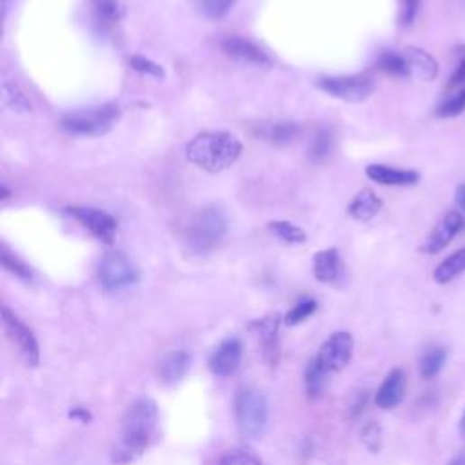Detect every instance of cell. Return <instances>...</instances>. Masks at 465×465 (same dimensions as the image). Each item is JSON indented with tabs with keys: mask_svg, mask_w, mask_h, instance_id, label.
<instances>
[{
	"mask_svg": "<svg viewBox=\"0 0 465 465\" xmlns=\"http://www.w3.org/2000/svg\"><path fill=\"white\" fill-rule=\"evenodd\" d=\"M313 273L318 282H324V284L338 282L344 274L340 253L336 249L318 251L313 258Z\"/></svg>",
	"mask_w": 465,
	"mask_h": 465,
	"instance_id": "cell-18",
	"label": "cell"
},
{
	"mask_svg": "<svg viewBox=\"0 0 465 465\" xmlns=\"http://www.w3.org/2000/svg\"><path fill=\"white\" fill-rule=\"evenodd\" d=\"M460 433H461V436L465 438V411H463V415H461V420H460Z\"/></svg>",
	"mask_w": 465,
	"mask_h": 465,
	"instance_id": "cell-41",
	"label": "cell"
},
{
	"mask_svg": "<svg viewBox=\"0 0 465 465\" xmlns=\"http://www.w3.org/2000/svg\"><path fill=\"white\" fill-rule=\"evenodd\" d=\"M449 465H465V456H460V458H454Z\"/></svg>",
	"mask_w": 465,
	"mask_h": 465,
	"instance_id": "cell-42",
	"label": "cell"
},
{
	"mask_svg": "<svg viewBox=\"0 0 465 465\" xmlns=\"http://www.w3.org/2000/svg\"><path fill=\"white\" fill-rule=\"evenodd\" d=\"M400 53H402V57L406 60L407 76L418 78L422 82H433L438 76V62L425 49L409 46V48H406Z\"/></svg>",
	"mask_w": 465,
	"mask_h": 465,
	"instance_id": "cell-15",
	"label": "cell"
},
{
	"mask_svg": "<svg viewBox=\"0 0 465 465\" xmlns=\"http://www.w3.org/2000/svg\"><path fill=\"white\" fill-rule=\"evenodd\" d=\"M304 382H306V391L309 398H320L322 393L326 391L327 386V373L318 367L315 358L309 362L306 373H304Z\"/></svg>",
	"mask_w": 465,
	"mask_h": 465,
	"instance_id": "cell-25",
	"label": "cell"
},
{
	"mask_svg": "<svg viewBox=\"0 0 465 465\" xmlns=\"http://www.w3.org/2000/svg\"><path fill=\"white\" fill-rule=\"evenodd\" d=\"M380 210H382V201L377 197V193L373 190H363L353 199L347 211L354 220L369 222L371 219H375L380 213Z\"/></svg>",
	"mask_w": 465,
	"mask_h": 465,
	"instance_id": "cell-20",
	"label": "cell"
},
{
	"mask_svg": "<svg viewBox=\"0 0 465 465\" xmlns=\"http://www.w3.org/2000/svg\"><path fill=\"white\" fill-rule=\"evenodd\" d=\"M365 174L380 185H400V188H406V185H415L420 182L418 171L397 169V167L384 165V164L367 165Z\"/></svg>",
	"mask_w": 465,
	"mask_h": 465,
	"instance_id": "cell-17",
	"label": "cell"
},
{
	"mask_svg": "<svg viewBox=\"0 0 465 465\" xmlns=\"http://www.w3.org/2000/svg\"><path fill=\"white\" fill-rule=\"evenodd\" d=\"M463 228V217L458 211H449L445 217H442L438 220V224L434 226V229L429 233V237L425 238L422 251L427 255H436L440 251H443L452 238L460 233V229Z\"/></svg>",
	"mask_w": 465,
	"mask_h": 465,
	"instance_id": "cell-13",
	"label": "cell"
},
{
	"mask_svg": "<svg viewBox=\"0 0 465 465\" xmlns=\"http://www.w3.org/2000/svg\"><path fill=\"white\" fill-rule=\"evenodd\" d=\"M456 55H458V64H456V69L451 76L449 89H458L465 82V46H460L456 49Z\"/></svg>",
	"mask_w": 465,
	"mask_h": 465,
	"instance_id": "cell-37",
	"label": "cell"
},
{
	"mask_svg": "<svg viewBox=\"0 0 465 465\" xmlns=\"http://www.w3.org/2000/svg\"><path fill=\"white\" fill-rule=\"evenodd\" d=\"M228 233V219L217 206L201 210L185 231V244L195 255H208L220 246Z\"/></svg>",
	"mask_w": 465,
	"mask_h": 465,
	"instance_id": "cell-3",
	"label": "cell"
},
{
	"mask_svg": "<svg viewBox=\"0 0 465 465\" xmlns=\"http://www.w3.org/2000/svg\"><path fill=\"white\" fill-rule=\"evenodd\" d=\"M249 329H253L262 344L265 362L274 367L281 362V340H278V329H281V317L267 315L260 320H255Z\"/></svg>",
	"mask_w": 465,
	"mask_h": 465,
	"instance_id": "cell-12",
	"label": "cell"
},
{
	"mask_svg": "<svg viewBox=\"0 0 465 465\" xmlns=\"http://www.w3.org/2000/svg\"><path fill=\"white\" fill-rule=\"evenodd\" d=\"M121 112L113 104H104L99 108H87L67 113L60 126L69 135L78 137H101L113 130L115 122L119 121Z\"/></svg>",
	"mask_w": 465,
	"mask_h": 465,
	"instance_id": "cell-4",
	"label": "cell"
},
{
	"mask_svg": "<svg viewBox=\"0 0 465 465\" xmlns=\"http://www.w3.org/2000/svg\"><path fill=\"white\" fill-rule=\"evenodd\" d=\"M160 413L151 398H139L133 402L119 427V436L112 447V461L115 465H130L140 460L158 436Z\"/></svg>",
	"mask_w": 465,
	"mask_h": 465,
	"instance_id": "cell-1",
	"label": "cell"
},
{
	"mask_svg": "<svg viewBox=\"0 0 465 465\" xmlns=\"http://www.w3.org/2000/svg\"><path fill=\"white\" fill-rule=\"evenodd\" d=\"M317 85L327 95L344 103H363L375 91V80L369 75H345V76H324Z\"/></svg>",
	"mask_w": 465,
	"mask_h": 465,
	"instance_id": "cell-7",
	"label": "cell"
},
{
	"mask_svg": "<svg viewBox=\"0 0 465 465\" xmlns=\"http://www.w3.org/2000/svg\"><path fill=\"white\" fill-rule=\"evenodd\" d=\"M454 201H456V206L465 213V183L458 185L456 188V193H454Z\"/></svg>",
	"mask_w": 465,
	"mask_h": 465,
	"instance_id": "cell-40",
	"label": "cell"
},
{
	"mask_svg": "<svg viewBox=\"0 0 465 465\" xmlns=\"http://www.w3.org/2000/svg\"><path fill=\"white\" fill-rule=\"evenodd\" d=\"M465 110V89H451V93L443 97V101L436 108V117L440 119H452L461 115Z\"/></svg>",
	"mask_w": 465,
	"mask_h": 465,
	"instance_id": "cell-24",
	"label": "cell"
},
{
	"mask_svg": "<svg viewBox=\"0 0 465 465\" xmlns=\"http://www.w3.org/2000/svg\"><path fill=\"white\" fill-rule=\"evenodd\" d=\"M445 358H447V353H445L443 347H440V345L429 347L424 353V356L420 358V375H422V379H425V380L434 379L442 371V367L445 363Z\"/></svg>",
	"mask_w": 465,
	"mask_h": 465,
	"instance_id": "cell-23",
	"label": "cell"
},
{
	"mask_svg": "<svg viewBox=\"0 0 465 465\" xmlns=\"http://www.w3.org/2000/svg\"><path fill=\"white\" fill-rule=\"evenodd\" d=\"M93 3H95V8L104 21L117 22L122 17V6L119 0H93Z\"/></svg>",
	"mask_w": 465,
	"mask_h": 465,
	"instance_id": "cell-34",
	"label": "cell"
},
{
	"mask_svg": "<svg viewBox=\"0 0 465 465\" xmlns=\"http://www.w3.org/2000/svg\"><path fill=\"white\" fill-rule=\"evenodd\" d=\"M235 416L244 436L258 438L269 422L267 398L253 388H240L235 397Z\"/></svg>",
	"mask_w": 465,
	"mask_h": 465,
	"instance_id": "cell-5",
	"label": "cell"
},
{
	"mask_svg": "<svg viewBox=\"0 0 465 465\" xmlns=\"http://www.w3.org/2000/svg\"><path fill=\"white\" fill-rule=\"evenodd\" d=\"M0 260H3V265L6 271H10L12 274H15L21 281H31L33 278V271L28 264H24L17 255L10 253L6 247H3V253H0Z\"/></svg>",
	"mask_w": 465,
	"mask_h": 465,
	"instance_id": "cell-29",
	"label": "cell"
},
{
	"mask_svg": "<svg viewBox=\"0 0 465 465\" xmlns=\"http://www.w3.org/2000/svg\"><path fill=\"white\" fill-rule=\"evenodd\" d=\"M354 340L349 333L338 331L333 333L318 349V354L315 356V362L326 373H338V371L345 369L353 358Z\"/></svg>",
	"mask_w": 465,
	"mask_h": 465,
	"instance_id": "cell-9",
	"label": "cell"
},
{
	"mask_svg": "<svg viewBox=\"0 0 465 465\" xmlns=\"http://www.w3.org/2000/svg\"><path fill=\"white\" fill-rule=\"evenodd\" d=\"M197 4L204 17L217 21L229 13V10L235 4V0H197Z\"/></svg>",
	"mask_w": 465,
	"mask_h": 465,
	"instance_id": "cell-31",
	"label": "cell"
},
{
	"mask_svg": "<svg viewBox=\"0 0 465 465\" xmlns=\"http://www.w3.org/2000/svg\"><path fill=\"white\" fill-rule=\"evenodd\" d=\"M331 146H333L331 133L327 130H320L317 133V137L313 139V144H311V149H309V158L313 162H322L329 155Z\"/></svg>",
	"mask_w": 465,
	"mask_h": 465,
	"instance_id": "cell-33",
	"label": "cell"
},
{
	"mask_svg": "<svg viewBox=\"0 0 465 465\" xmlns=\"http://www.w3.org/2000/svg\"><path fill=\"white\" fill-rule=\"evenodd\" d=\"M192 367V354L188 351H173L165 354L156 367V377L165 386H174L183 380Z\"/></svg>",
	"mask_w": 465,
	"mask_h": 465,
	"instance_id": "cell-14",
	"label": "cell"
},
{
	"mask_svg": "<svg viewBox=\"0 0 465 465\" xmlns=\"http://www.w3.org/2000/svg\"><path fill=\"white\" fill-rule=\"evenodd\" d=\"M242 363V342L228 338L220 342L210 356V371L219 379L233 377Z\"/></svg>",
	"mask_w": 465,
	"mask_h": 465,
	"instance_id": "cell-11",
	"label": "cell"
},
{
	"mask_svg": "<svg viewBox=\"0 0 465 465\" xmlns=\"http://www.w3.org/2000/svg\"><path fill=\"white\" fill-rule=\"evenodd\" d=\"M406 388H407V379L404 369H393L388 373V377L384 379L382 386L377 391L375 397V404L380 409H395L406 397Z\"/></svg>",
	"mask_w": 465,
	"mask_h": 465,
	"instance_id": "cell-16",
	"label": "cell"
},
{
	"mask_svg": "<svg viewBox=\"0 0 465 465\" xmlns=\"http://www.w3.org/2000/svg\"><path fill=\"white\" fill-rule=\"evenodd\" d=\"M461 273H465V247L454 251L443 262H440L433 273V278L436 284L443 286V284L452 282L454 278L460 276Z\"/></svg>",
	"mask_w": 465,
	"mask_h": 465,
	"instance_id": "cell-22",
	"label": "cell"
},
{
	"mask_svg": "<svg viewBox=\"0 0 465 465\" xmlns=\"http://www.w3.org/2000/svg\"><path fill=\"white\" fill-rule=\"evenodd\" d=\"M317 308H318V304H317V300H313V299H306V300L299 302V304L286 315V324H288V326H299V324L306 322L309 317L315 315Z\"/></svg>",
	"mask_w": 465,
	"mask_h": 465,
	"instance_id": "cell-32",
	"label": "cell"
},
{
	"mask_svg": "<svg viewBox=\"0 0 465 465\" xmlns=\"http://www.w3.org/2000/svg\"><path fill=\"white\" fill-rule=\"evenodd\" d=\"M3 326H4L6 336L19 349V354L22 356L24 363L28 367H39L40 345H39V340H37L33 329L6 306L3 308Z\"/></svg>",
	"mask_w": 465,
	"mask_h": 465,
	"instance_id": "cell-8",
	"label": "cell"
},
{
	"mask_svg": "<svg viewBox=\"0 0 465 465\" xmlns=\"http://www.w3.org/2000/svg\"><path fill=\"white\" fill-rule=\"evenodd\" d=\"M420 8V0H400V21L409 26L415 22Z\"/></svg>",
	"mask_w": 465,
	"mask_h": 465,
	"instance_id": "cell-38",
	"label": "cell"
},
{
	"mask_svg": "<svg viewBox=\"0 0 465 465\" xmlns=\"http://www.w3.org/2000/svg\"><path fill=\"white\" fill-rule=\"evenodd\" d=\"M215 465H264V461L247 449H229L219 456Z\"/></svg>",
	"mask_w": 465,
	"mask_h": 465,
	"instance_id": "cell-28",
	"label": "cell"
},
{
	"mask_svg": "<svg viewBox=\"0 0 465 465\" xmlns=\"http://www.w3.org/2000/svg\"><path fill=\"white\" fill-rule=\"evenodd\" d=\"M379 69H382L388 75L393 76H407V69H406V60L402 57V53H395V51H384L380 53L379 60H377Z\"/></svg>",
	"mask_w": 465,
	"mask_h": 465,
	"instance_id": "cell-30",
	"label": "cell"
},
{
	"mask_svg": "<svg viewBox=\"0 0 465 465\" xmlns=\"http://www.w3.org/2000/svg\"><path fill=\"white\" fill-rule=\"evenodd\" d=\"M222 51L244 64H253V66H267L269 58L265 57V53L256 48L253 42L242 39V37H229L222 42Z\"/></svg>",
	"mask_w": 465,
	"mask_h": 465,
	"instance_id": "cell-19",
	"label": "cell"
},
{
	"mask_svg": "<svg viewBox=\"0 0 465 465\" xmlns=\"http://www.w3.org/2000/svg\"><path fill=\"white\" fill-rule=\"evenodd\" d=\"M67 416H69L71 420L82 422V424H89V422L93 420V415H91L85 407H73V409H69Z\"/></svg>",
	"mask_w": 465,
	"mask_h": 465,
	"instance_id": "cell-39",
	"label": "cell"
},
{
	"mask_svg": "<svg viewBox=\"0 0 465 465\" xmlns=\"http://www.w3.org/2000/svg\"><path fill=\"white\" fill-rule=\"evenodd\" d=\"M71 217H75L93 237L112 244L117 233V220L101 210L95 208H71Z\"/></svg>",
	"mask_w": 465,
	"mask_h": 465,
	"instance_id": "cell-10",
	"label": "cell"
},
{
	"mask_svg": "<svg viewBox=\"0 0 465 465\" xmlns=\"http://www.w3.org/2000/svg\"><path fill=\"white\" fill-rule=\"evenodd\" d=\"M3 101L4 106L15 113H30L31 112V103L28 97L21 91V87L13 82H4L3 85Z\"/></svg>",
	"mask_w": 465,
	"mask_h": 465,
	"instance_id": "cell-27",
	"label": "cell"
},
{
	"mask_svg": "<svg viewBox=\"0 0 465 465\" xmlns=\"http://www.w3.org/2000/svg\"><path fill=\"white\" fill-rule=\"evenodd\" d=\"M269 231L281 238L284 244H290V246H297V244H304L308 235L302 228L291 224V222H286V220H276V222H269Z\"/></svg>",
	"mask_w": 465,
	"mask_h": 465,
	"instance_id": "cell-26",
	"label": "cell"
},
{
	"mask_svg": "<svg viewBox=\"0 0 465 465\" xmlns=\"http://www.w3.org/2000/svg\"><path fill=\"white\" fill-rule=\"evenodd\" d=\"M99 282L106 291L126 290L139 281V271L135 264L121 251L106 253L99 262Z\"/></svg>",
	"mask_w": 465,
	"mask_h": 465,
	"instance_id": "cell-6",
	"label": "cell"
},
{
	"mask_svg": "<svg viewBox=\"0 0 465 465\" xmlns=\"http://www.w3.org/2000/svg\"><path fill=\"white\" fill-rule=\"evenodd\" d=\"M240 153V140L228 131L201 133L185 148L188 160L210 173L226 171L238 160Z\"/></svg>",
	"mask_w": 465,
	"mask_h": 465,
	"instance_id": "cell-2",
	"label": "cell"
},
{
	"mask_svg": "<svg viewBox=\"0 0 465 465\" xmlns=\"http://www.w3.org/2000/svg\"><path fill=\"white\" fill-rule=\"evenodd\" d=\"M130 64L139 73H144V75H149V76H155V78H164L165 76L162 66H158L156 62L146 58V57H133L130 60Z\"/></svg>",
	"mask_w": 465,
	"mask_h": 465,
	"instance_id": "cell-36",
	"label": "cell"
},
{
	"mask_svg": "<svg viewBox=\"0 0 465 465\" xmlns=\"http://www.w3.org/2000/svg\"><path fill=\"white\" fill-rule=\"evenodd\" d=\"M362 442L363 445L369 449V451H380L382 447V431H380V425H377L375 422L367 424L363 429H362Z\"/></svg>",
	"mask_w": 465,
	"mask_h": 465,
	"instance_id": "cell-35",
	"label": "cell"
},
{
	"mask_svg": "<svg viewBox=\"0 0 465 465\" xmlns=\"http://www.w3.org/2000/svg\"><path fill=\"white\" fill-rule=\"evenodd\" d=\"M258 135L274 146H290L299 139L300 126L295 122H269L260 126Z\"/></svg>",
	"mask_w": 465,
	"mask_h": 465,
	"instance_id": "cell-21",
	"label": "cell"
}]
</instances>
